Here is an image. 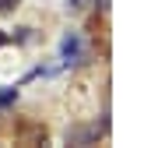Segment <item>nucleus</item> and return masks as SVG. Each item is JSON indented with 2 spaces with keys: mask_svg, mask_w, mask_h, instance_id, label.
<instances>
[{
  "mask_svg": "<svg viewBox=\"0 0 151 148\" xmlns=\"http://www.w3.org/2000/svg\"><path fill=\"white\" fill-rule=\"evenodd\" d=\"M106 134V123H88V127H70L67 131V145H95Z\"/></svg>",
  "mask_w": 151,
  "mask_h": 148,
  "instance_id": "nucleus-1",
  "label": "nucleus"
},
{
  "mask_svg": "<svg viewBox=\"0 0 151 148\" xmlns=\"http://www.w3.org/2000/svg\"><path fill=\"white\" fill-rule=\"evenodd\" d=\"M60 53H63L67 64H77V60H81V39H77V36H67L63 46H60Z\"/></svg>",
  "mask_w": 151,
  "mask_h": 148,
  "instance_id": "nucleus-2",
  "label": "nucleus"
},
{
  "mask_svg": "<svg viewBox=\"0 0 151 148\" xmlns=\"http://www.w3.org/2000/svg\"><path fill=\"white\" fill-rule=\"evenodd\" d=\"M14 99H18V88H7V92H0V110H4V106H11Z\"/></svg>",
  "mask_w": 151,
  "mask_h": 148,
  "instance_id": "nucleus-3",
  "label": "nucleus"
},
{
  "mask_svg": "<svg viewBox=\"0 0 151 148\" xmlns=\"http://www.w3.org/2000/svg\"><path fill=\"white\" fill-rule=\"evenodd\" d=\"M21 0H0V11H11V7H18Z\"/></svg>",
  "mask_w": 151,
  "mask_h": 148,
  "instance_id": "nucleus-4",
  "label": "nucleus"
},
{
  "mask_svg": "<svg viewBox=\"0 0 151 148\" xmlns=\"http://www.w3.org/2000/svg\"><path fill=\"white\" fill-rule=\"evenodd\" d=\"M67 4H70V7H81V4H84V0H67Z\"/></svg>",
  "mask_w": 151,
  "mask_h": 148,
  "instance_id": "nucleus-5",
  "label": "nucleus"
},
{
  "mask_svg": "<svg viewBox=\"0 0 151 148\" xmlns=\"http://www.w3.org/2000/svg\"><path fill=\"white\" fill-rule=\"evenodd\" d=\"M99 7H109V0H102V4H99Z\"/></svg>",
  "mask_w": 151,
  "mask_h": 148,
  "instance_id": "nucleus-6",
  "label": "nucleus"
}]
</instances>
